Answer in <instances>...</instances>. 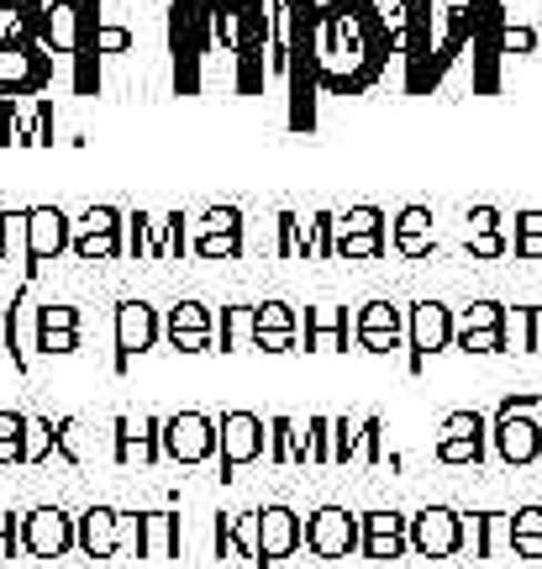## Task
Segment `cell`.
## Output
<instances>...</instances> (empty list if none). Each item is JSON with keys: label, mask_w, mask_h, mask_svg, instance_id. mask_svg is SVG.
I'll return each mask as SVG.
<instances>
[{"label": "cell", "mask_w": 542, "mask_h": 569, "mask_svg": "<svg viewBox=\"0 0 542 569\" xmlns=\"http://www.w3.org/2000/svg\"><path fill=\"white\" fill-rule=\"evenodd\" d=\"M69 253H74L80 264H111V259H121V211L117 206H90L80 222H74Z\"/></svg>", "instance_id": "7c38bea8"}, {"label": "cell", "mask_w": 542, "mask_h": 569, "mask_svg": "<svg viewBox=\"0 0 542 569\" xmlns=\"http://www.w3.org/2000/svg\"><path fill=\"white\" fill-rule=\"evenodd\" d=\"M305 443L311 465H332V417H305Z\"/></svg>", "instance_id": "bcb514c9"}, {"label": "cell", "mask_w": 542, "mask_h": 569, "mask_svg": "<svg viewBox=\"0 0 542 569\" xmlns=\"http://www.w3.org/2000/svg\"><path fill=\"white\" fill-rule=\"evenodd\" d=\"M505 353H538L542 348V306H505Z\"/></svg>", "instance_id": "f1b7e54d"}, {"label": "cell", "mask_w": 542, "mask_h": 569, "mask_svg": "<svg viewBox=\"0 0 542 569\" xmlns=\"http://www.w3.org/2000/svg\"><path fill=\"white\" fill-rule=\"evenodd\" d=\"M21 549V522H11L6 511H0V559H11Z\"/></svg>", "instance_id": "6f0895ef"}, {"label": "cell", "mask_w": 542, "mask_h": 569, "mask_svg": "<svg viewBox=\"0 0 542 569\" xmlns=\"http://www.w3.org/2000/svg\"><path fill=\"white\" fill-rule=\"evenodd\" d=\"M501 211H495V206H474V211H469V238H474V232H501Z\"/></svg>", "instance_id": "11a10c76"}, {"label": "cell", "mask_w": 542, "mask_h": 569, "mask_svg": "<svg viewBox=\"0 0 542 569\" xmlns=\"http://www.w3.org/2000/svg\"><path fill=\"white\" fill-rule=\"evenodd\" d=\"M511 538H542V507L511 511Z\"/></svg>", "instance_id": "f5cc1de1"}, {"label": "cell", "mask_w": 542, "mask_h": 569, "mask_svg": "<svg viewBox=\"0 0 542 569\" xmlns=\"http://www.w3.org/2000/svg\"><path fill=\"white\" fill-rule=\"evenodd\" d=\"M305 522L295 517L290 507H263L259 511V549H263V565H284L290 553L305 549Z\"/></svg>", "instance_id": "44dd1931"}, {"label": "cell", "mask_w": 542, "mask_h": 569, "mask_svg": "<svg viewBox=\"0 0 542 569\" xmlns=\"http://www.w3.org/2000/svg\"><path fill=\"white\" fill-rule=\"evenodd\" d=\"M169 53H174V90L201 96L217 63V32H211V0H174L169 6Z\"/></svg>", "instance_id": "3957f363"}, {"label": "cell", "mask_w": 542, "mask_h": 569, "mask_svg": "<svg viewBox=\"0 0 542 569\" xmlns=\"http://www.w3.org/2000/svg\"><path fill=\"white\" fill-rule=\"evenodd\" d=\"M159 448H163V465L201 469L217 459L221 432L205 411H174V417H163V427H159Z\"/></svg>", "instance_id": "5b68a950"}, {"label": "cell", "mask_w": 542, "mask_h": 569, "mask_svg": "<svg viewBox=\"0 0 542 569\" xmlns=\"http://www.w3.org/2000/svg\"><path fill=\"white\" fill-rule=\"evenodd\" d=\"M211 538H217V559H242L248 569H269L259 549V511H221Z\"/></svg>", "instance_id": "d6986e66"}, {"label": "cell", "mask_w": 542, "mask_h": 569, "mask_svg": "<svg viewBox=\"0 0 542 569\" xmlns=\"http://www.w3.org/2000/svg\"><path fill=\"white\" fill-rule=\"evenodd\" d=\"M184 253H190V217L169 211V217H159V248H153V259H184Z\"/></svg>", "instance_id": "d590c367"}, {"label": "cell", "mask_w": 542, "mask_h": 569, "mask_svg": "<svg viewBox=\"0 0 542 569\" xmlns=\"http://www.w3.org/2000/svg\"><path fill=\"white\" fill-rule=\"evenodd\" d=\"M153 248H159V217L127 211V217H121V253H127V259H153Z\"/></svg>", "instance_id": "4dcf8cb0"}, {"label": "cell", "mask_w": 542, "mask_h": 569, "mask_svg": "<svg viewBox=\"0 0 542 569\" xmlns=\"http://www.w3.org/2000/svg\"><path fill=\"white\" fill-rule=\"evenodd\" d=\"M432 459H438V465H474V469H480L484 459H490V443H463V438H438V443H432Z\"/></svg>", "instance_id": "7bdbcfd3"}, {"label": "cell", "mask_w": 542, "mask_h": 569, "mask_svg": "<svg viewBox=\"0 0 542 569\" xmlns=\"http://www.w3.org/2000/svg\"><path fill=\"white\" fill-rule=\"evenodd\" d=\"M6 348L17 353V365H32V348H38V306H32V290H21L11 311H6Z\"/></svg>", "instance_id": "4316f807"}, {"label": "cell", "mask_w": 542, "mask_h": 569, "mask_svg": "<svg viewBox=\"0 0 542 569\" xmlns=\"http://www.w3.org/2000/svg\"><path fill=\"white\" fill-rule=\"evenodd\" d=\"M438 438H463V443H490V417L484 411H448L438 427Z\"/></svg>", "instance_id": "e575fe53"}, {"label": "cell", "mask_w": 542, "mask_h": 569, "mask_svg": "<svg viewBox=\"0 0 542 569\" xmlns=\"http://www.w3.org/2000/svg\"><path fill=\"white\" fill-rule=\"evenodd\" d=\"M159 427L163 417H117L111 422V459L117 465H163V448H159Z\"/></svg>", "instance_id": "e0dca14e"}, {"label": "cell", "mask_w": 542, "mask_h": 569, "mask_svg": "<svg viewBox=\"0 0 542 569\" xmlns=\"http://www.w3.org/2000/svg\"><path fill=\"white\" fill-rule=\"evenodd\" d=\"M96 53H132V27L101 21V27H96Z\"/></svg>", "instance_id": "f907efd6"}, {"label": "cell", "mask_w": 542, "mask_h": 569, "mask_svg": "<svg viewBox=\"0 0 542 569\" xmlns=\"http://www.w3.org/2000/svg\"><path fill=\"white\" fill-rule=\"evenodd\" d=\"M363 232H384V211L380 206H348L332 222V238H363Z\"/></svg>", "instance_id": "74e56055"}, {"label": "cell", "mask_w": 542, "mask_h": 569, "mask_svg": "<svg viewBox=\"0 0 542 569\" xmlns=\"http://www.w3.org/2000/svg\"><path fill=\"white\" fill-rule=\"evenodd\" d=\"M511 553H516V559H532V565H542V538H511Z\"/></svg>", "instance_id": "91938a15"}, {"label": "cell", "mask_w": 542, "mask_h": 569, "mask_svg": "<svg viewBox=\"0 0 542 569\" xmlns=\"http://www.w3.org/2000/svg\"><path fill=\"white\" fill-rule=\"evenodd\" d=\"M384 248H390V232H363V238H332V259L363 264V259H384Z\"/></svg>", "instance_id": "f35d334b"}, {"label": "cell", "mask_w": 542, "mask_h": 569, "mask_svg": "<svg viewBox=\"0 0 542 569\" xmlns=\"http://www.w3.org/2000/svg\"><path fill=\"white\" fill-rule=\"evenodd\" d=\"M305 549L317 559H353L363 543V522L348 507H317L305 517Z\"/></svg>", "instance_id": "9c48e42d"}, {"label": "cell", "mask_w": 542, "mask_h": 569, "mask_svg": "<svg viewBox=\"0 0 542 569\" xmlns=\"http://www.w3.org/2000/svg\"><path fill=\"white\" fill-rule=\"evenodd\" d=\"M138 559H180V517L138 511Z\"/></svg>", "instance_id": "484cf974"}, {"label": "cell", "mask_w": 542, "mask_h": 569, "mask_svg": "<svg viewBox=\"0 0 542 569\" xmlns=\"http://www.w3.org/2000/svg\"><path fill=\"white\" fill-rule=\"evenodd\" d=\"M59 453L69 459V465H90V459H96L90 427H84L80 417H63V422H59Z\"/></svg>", "instance_id": "60d3db41"}, {"label": "cell", "mask_w": 542, "mask_h": 569, "mask_svg": "<svg viewBox=\"0 0 542 569\" xmlns=\"http://www.w3.org/2000/svg\"><path fill=\"white\" fill-rule=\"evenodd\" d=\"M111 332H117V375H127L138 353L159 348V338H163L159 306H148V301H121V306H117V322H111Z\"/></svg>", "instance_id": "8fae6325"}, {"label": "cell", "mask_w": 542, "mask_h": 569, "mask_svg": "<svg viewBox=\"0 0 542 569\" xmlns=\"http://www.w3.org/2000/svg\"><path fill=\"white\" fill-rule=\"evenodd\" d=\"M363 543L359 553L363 559H374V565H390V559H405L411 553V517H401V511H363Z\"/></svg>", "instance_id": "2e32d148"}, {"label": "cell", "mask_w": 542, "mask_h": 569, "mask_svg": "<svg viewBox=\"0 0 542 569\" xmlns=\"http://www.w3.org/2000/svg\"><path fill=\"white\" fill-rule=\"evenodd\" d=\"M295 343H301L295 332H259V338H253V348H259V353H290Z\"/></svg>", "instance_id": "9f6ffc18"}, {"label": "cell", "mask_w": 542, "mask_h": 569, "mask_svg": "<svg viewBox=\"0 0 542 569\" xmlns=\"http://www.w3.org/2000/svg\"><path fill=\"white\" fill-rule=\"evenodd\" d=\"M332 222L338 211H311V259H332Z\"/></svg>", "instance_id": "681fc988"}, {"label": "cell", "mask_w": 542, "mask_h": 569, "mask_svg": "<svg viewBox=\"0 0 542 569\" xmlns=\"http://www.w3.org/2000/svg\"><path fill=\"white\" fill-rule=\"evenodd\" d=\"M317 6L322 0H280L284 32V90H290V132H311L317 127Z\"/></svg>", "instance_id": "7a4b0ae2"}, {"label": "cell", "mask_w": 542, "mask_h": 569, "mask_svg": "<svg viewBox=\"0 0 542 569\" xmlns=\"http://www.w3.org/2000/svg\"><path fill=\"white\" fill-rule=\"evenodd\" d=\"M274 227H280L274 253H280V259H305V264H311V217H301V211H280Z\"/></svg>", "instance_id": "d6a6232c"}, {"label": "cell", "mask_w": 542, "mask_h": 569, "mask_svg": "<svg viewBox=\"0 0 542 569\" xmlns=\"http://www.w3.org/2000/svg\"><path fill=\"white\" fill-rule=\"evenodd\" d=\"M463 553L474 559L511 553V511H463Z\"/></svg>", "instance_id": "603a6c76"}, {"label": "cell", "mask_w": 542, "mask_h": 569, "mask_svg": "<svg viewBox=\"0 0 542 569\" xmlns=\"http://www.w3.org/2000/svg\"><path fill=\"white\" fill-rule=\"evenodd\" d=\"M453 348H463V353H505V332L501 327H490V332H459Z\"/></svg>", "instance_id": "7dc6e473"}, {"label": "cell", "mask_w": 542, "mask_h": 569, "mask_svg": "<svg viewBox=\"0 0 542 569\" xmlns=\"http://www.w3.org/2000/svg\"><path fill=\"white\" fill-rule=\"evenodd\" d=\"M516 238H542V211H516Z\"/></svg>", "instance_id": "94428289"}, {"label": "cell", "mask_w": 542, "mask_h": 569, "mask_svg": "<svg viewBox=\"0 0 542 569\" xmlns=\"http://www.w3.org/2000/svg\"><path fill=\"white\" fill-rule=\"evenodd\" d=\"M511 253H516V259H526V264H538V259H542V238H511Z\"/></svg>", "instance_id": "680465c9"}, {"label": "cell", "mask_w": 542, "mask_h": 569, "mask_svg": "<svg viewBox=\"0 0 542 569\" xmlns=\"http://www.w3.org/2000/svg\"><path fill=\"white\" fill-rule=\"evenodd\" d=\"M301 327H305V348H311V353H348L353 322H348L342 306H311Z\"/></svg>", "instance_id": "d4e9b609"}, {"label": "cell", "mask_w": 542, "mask_h": 569, "mask_svg": "<svg viewBox=\"0 0 542 569\" xmlns=\"http://www.w3.org/2000/svg\"><path fill=\"white\" fill-rule=\"evenodd\" d=\"M21 549L32 559H63L69 549H80V522L59 507H38L21 517Z\"/></svg>", "instance_id": "30bf717a"}, {"label": "cell", "mask_w": 542, "mask_h": 569, "mask_svg": "<svg viewBox=\"0 0 542 569\" xmlns=\"http://www.w3.org/2000/svg\"><path fill=\"white\" fill-rule=\"evenodd\" d=\"M363 417H332V465H359Z\"/></svg>", "instance_id": "ab89813d"}, {"label": "cell", "mask_w": 542, "mask_h": 569, "mask_svg": "<svg viewBox=\"0 0 542 569\" xmlns=\"http://www.w3.org/2000/svg\"><path fill=\"white\" fill-rule=\"evenodd\" d=\"M221 448H217V459H221V480H232L238 469L248 465H259V459H269V422H263L259 411H221Z\"/></svg>", "instance_id": "8992f818"}, {"label": "cell", "mask_w": 542, "mask_h": 569, "mask_svg": "<svg viewBox=\"0 0 542 569\" xmlns=\"http://www.w3.org/2000/svg\"><path fill=\"white\" fill-rule=\"evenodd\" d=\"M501 53H505V59H532V53H542V32H532V27H516V21H505Z\"/></svg>", "instance_id": "ee69618b"}, {"label": "cell", "mask_w": 542, "mask_h": 569, "mask_svg": "<svg viewBox=\"0 0 542 569\" xmlns=\"http://www.w3.org/2000/svg\"><path fill=\"white\" fill-rule=\"evenodd\" d=\"M395 53V27L374 0H322L317 6V90L369 96Z\"/></svg>", "instance_id": "6da1fadb"}, {"label": "cell", "mask_w": 542, "mask_h": 569, "mask_svg": "<svg viewBox=\"0 0 542 569\" xmlns=\"http://www.w3.org/2000/svg\"><path fill=\"white\" fill-rule=\"evenodd\" d=\"M0 264H21L32 274V243H27V211H0Z\"/></svg>", "instance_id": "f546056e"}, {"label": "cell", "mask_w": 542, "mask_h": 569, "mask_svg": "<svg viewBox=\"0 0 542 569\" xmlns=\"http://www.w3.org/2000/svg\"><path fill=\"white\" fill-rule=\"evenodd\" d=\"M38 348L42 353H59V359L63 353H80V332H42Z\"/></svg>", "instance_id": "db71d44e"}, {"label": "cell", "mask_w": 542, "mask_h": 569, "mask_svg": "<svg viewBox=\"0 0 542 569\" xmlns=\"http://www.w3.org/2000/svg\"><path fill=\"white\" fill-rule=\"evenodd\" d=\"M163 343L174 353H205L217 348V317L205 301H174L163 311Z\"/></svg>", "instance_id": "9a60e30c"}, {"label": "cell", "mask_w": 542, "mask_h": 569, "mask_svg": "<svg viewBox=\"0 0 542 569\" xmlns=\"http://www.w3.org/2000/svg\"><path fill=\"white\" fill-rule=\"evenodd\" d=\"M42 332H80V311H74V306H63V301L38 306V338Z\"/></svg>", "instance_id": "f6af8a7d"}, {"label": "cell", "mask_w": 542, "mask_h": 569, "mask_svg": "<svg viewBox=\"0 0 542 569\" xmlns=\"http://www.w3.org/2000/svg\"><path fill=\"white\" fill-rule=\"evenodd\" d=\"M259 332H295L301 338V317H295V306L290 301H259L253 306V338Z\"/></svg>", "instance_id": "8d00e7d4"}, {"label": "cell", "mask_w": 542, "mask_h": 569, "mask_svg": "<svg viewBox=\"0 0 542 569\" xmlns=\"http://www.w3.org/2000/svg\"><path fill=\"white\" fill-rule=\"evenodd\" d=\"M380 459H384V417H363L359 465H380Z\"/></svg>", "instance_id": "c3c4849f"}, {"label": "cell", "mask_w": 542, "mask_h": 569, "mask_svg": "<svg viewBox=\"0 0 542 569\" xmlns=\"http://www.w3.org/2000/svg\"><path fill=\"white\" fill-rule=\"evenodd\" d=\"M190 253L205 264L242 259V206H205L201 222L190 227Z\"/></svg>", "instance_id": "ba28073f"}, {"label": "cell", "mask_w": 542, "mask_h": 569, "mask_svg": "<svg viewBox=\"0 0 542 569\" xmlns=\"http://www.w3.org/2000/svg\"><path fill=\"white\" fill-rule=\"evenodd\" d=\"M505 253H511L505 227L501 232H474V238H469V259H505Z\"/></svg>", "instance_id": "816d5d0a"}, {"label": "cell", "mask_w": 542, "mask_h": 569, "mask_svg": "<svg viewBox=\"0 0 542 569\" xmlns=\"http://www.w3.org/2000/svg\"><path fill=\"white\" fill-rule=\"evenodd\" d=\"M453 332H459V322H453V306H442V301L405 306V348H411V375H422L432 353L453 348Z\"/></svg>", "instance_id": "52a82bcc"}, {"label": "cell", "mask_w": 542, "mask_h": 569, "mask_svg": "<svg viewBox=\"0 0 542 569\" xmlns=\"http://www.w3.org/2000/svg\"><path fill=\"white\" fill-rule=\"evenodd\" d=\"M217 343H221V353H232V348H253V306H221Z\"/></svg>", "instance_id": "836d02e7"}, {"label": "cell", "mask_w": 542, "mask_h": 569, "mask_svg": "<svg viewBox=\"0 0 542 569\" xmlns=\"http://www.w3.org/2000/svg\"><path fill=\"white\" fill-rule=\"evenodd\" d=\"M411 553L422 559H459L463 553V511L422 507L411 517Z\"/></svg>", "instance_id": "4fadbf2b"}, {"label": "cell", "mask_w": 542, "mask_h": 569, "mask_svg": "<svg viewBox=\"0 0 542 569\" xmlns=\"http://www.w3.org/2000/svg\"><path fill=\"white\" fill-rule=\"evenodd\" d=\"M69 238H74V222L63 217L59 206H32L27 211V243H32V274L42 264H53L59 253H69Z\"/></svg>", "instance_id": "ffe728a7"}, {"label": "cell", "mask_w": 542, "mask_h": 569, "mask_svg": "<svg viewBox=\"0 0 542 569\" xmlns=\"http://www.w3.org/2000/svg\"><path fill=\"white\" fill-rule=\"evenodd\" d=\"M453 322H459V332H490V327L505 322V306L501 301H469L463 311H453ZM453 332V338H459Z\"/></svg>", "instance_id": "b9f144b4"}, {"label": "cell", "mask_w": 542, "mask_h": 569, "mask_svg": "<svg viewBox=\"0 0 542 569\" xmlns=\"http://www.w3.org/2000/svg\"><path fill=\"white\" fill-rule=\"evenodd\" d=\"M353 343L363 353H395V348H405V311L395 301H363L353 311Z\"/></svg>", "instance_id": "5bb4252c"}, {"label": "cell", "mask_w": 542, "mask_h": 569, "mask_svg": "<svg viewBox=\"0 0 542 569\" xmlns=\"http://www.w3.org/2000/svg\"><path fill=\"white\" fill-rule=\"evenodd\" d=\"M0 465H21V438H0Z\"/></svg>", "instance_id": "6125c7cd"}, {"label": "cell", "mask_w": 542, "mask_h": 569, "mask_svg": "<svg viewBox=\"0 0 542 569\" xmlns=\"http://www.w3.org/2000/svg\"><path fill=\"white\" fill-rule=\"evenodd\" d=\"M490 448L505 469H532L542 465V396L522 390V396H505L495 407L490 422Z\"/></svg>", "instance_id": "277c9868"}, {"label": "cell", "mask_w": 542, "mask_h": 569, "mask_svg": "<svg viewBox=\"0 0 542 569\" xmlns=\"http://www.w3.org/2000/svg\"><path fill=\"white\" fill-rule=\"evenodd\" d=\"M59 453V422L53 417H27L21 432V465H48Z\"/></svg>", "instance_id": "1f68e13d"}, {"label": "cell", "mask_w": 542, "mask_h": 569, "mask_svg": "<svg viewBox=\"0 0 542 569\" xmlns=\"http://www.w3.org/2000/svg\"><path fill=\"white\" fill-rule=\"evenodd\" d=\"M48 59H42V42H27V48H6L0 42V96H38L48 84Z\"/></svg>", "instance_id": "ac0fdd59"}, {"label": "cell", "mask_w": 542, "mask_h": 569, "mask_svg": "<svg viewBox=\"0 0 542 569\" xmlns=\"http://www.w3.org/2000/svg\"><path fill=\"white\" fill-rule=\"evenodd\" d=\"M390 243L401 259H432L438 253V232H432V206L411 201L395 211V222H390Z\"/></svg>", "instance_id": "7402d4cb"}, {"label": "cell", "mask_w": 542, "mask_h": 569, "mask_svg": "<svg viewBox=\"0 0 542 569\" xmlns=\"http://www.w3.org/2000/svg\"><path fill=\"white\" fill-rule=\"evenodd\" d=\"M74 522H80L84 559H117L121 553V511L117 507H90V511H80Z\"/></svg>", "instance_id": "cb8c5ba5"}, {"label": "cell", "mask_w": 542, "mask_h": 569, "mask_svg": "<svg viewBox=\"0 0 542 569\" xmlns=\"http://www.w3.org/2000/svg\"><path fill=\"white\" fill-rule=\"evenodd\" d=\"M269 465H311L305 422H295V417H269Z\"/></svg>", "instance_id": "83f0119b"}]
</instances>
